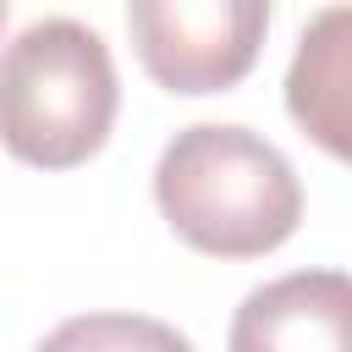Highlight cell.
Segmentation results:
<instances>
[{
    "instance_id": "2",
    "label": "cell",
    "mask_w": 352,
    "mask_h": 352,
    "mask_svg": "<svg viewBox=\"0 0 352 352\" xmlns=\"http://www.w3.org/2000/svg\"><path fill=\"white\" fill-rule=\"evenodd\" d=\"M116 66L94 28L44 16L0 50V143L33 170L94 160L116 126Z\"/></svg>"
},
{
    "instance_id": "3",
    "label": "cell",
    "mask_w": 352,
    "mask_h": 352,
    "mask_svg": "<svg viewBox=\"0 0 352 352\" xmlns=\"http://www.w3.org/2000/svg\"><path fill=\"white\" fill-rule=\"evenodd\" d=\"M126 33L165 94H226L264 50L270 0H126Z\"/></svg>"
},
{
    "instance_id": "6",
    "label": "cell",
    "mask_w": 352,
    "mask_h": 352,
    "mask_svg": "<svg viewBox=\"0 0 352 352\" xmlns=\"http://www.w3.org/2000/svg\"><path fill=\"white\" fill-rule=\"evenodd\" d=\"M6 11H11V0H0V28H6Z\"/></svg>"
},
{
    "instance_id": "5",
    "label": "cell",
    "mask_w": 352,
    "mask_h": 352,
    "mask_svg": "<svg viewBox=\"0 0 352 352\" xmlns=\"http://www.w3.org/2000/svg\"><path fill=\"white\" fill-rule=\"evenodd\" d=\"M286 116L330 160L352 165V6L319 11L286 72Z\"/></svg>"
},
{
    "instance_id": "4",
    "label": "cell",
    "mask_w": 352,
    "mask_h": 352,
    "mask_svg": "<svg viewBox=\"0 0 352 352\" xmlns=\"http://www.w3.org/2000/svg\"><path fill=\"white\" fill-rule=\"evenodd\" d=\"M270 346L352 352V275L297 270L248 292L231 324V352H270Z\"/></svg>"
},
{
    "instance_id": "1",
    "label": "cell",
    "mask_w": 352,
    "mask_h": 352,
    "mask_svg": "<svg viewBox=\"0 0 352 352\" xmlns=\"http://www.w3.org/2000/svg\"><path fill=\"white\" fill-rule=\"evenodd\" d=\"M154 204L165 226L209 258H264L302 220V182L292 160L248 126H187L154 165Z\"/></svg>"
}]
</instances>
